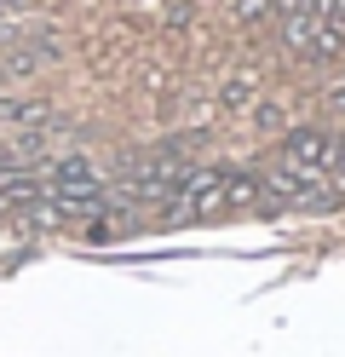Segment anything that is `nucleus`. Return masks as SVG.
I'll use <instances>...</instances> for the list:
<instances>
[{
	"mask_svg": "<svg viewBox=\"0 0 345 357\" xmlns=\"http://www.w3.org/2000/svg\"><path fill=\"white\" fill-rule=\"evenodd\" d=\"M334 155H339V139H334L328 127H288V132H282V167H299V173H322V178H328Z\"/></svg>",
	"mask_w": 345,
	"mask_h": 357,
	"instance_id": "3",
	"label": "nucleus"
},
{
	"mask_svg": "<svg viewBox=\"0 0 345 357\" xmlns=\"http://www.w3.org/2000/svg\"><path fill=\"white\" fill-rule=\"evenodd\" d=\"M305 6H316V0H305Z\"/></svg>",
	"mask_w": 345,
	"mask_h": 357,
	"instance_id": "9",
	"label": "nucleus"
},
{
	"mask_svg": "<svg viewBox=\"0 0 345 357\" xmlns=\"http://www.w3.org/2000/svg\"><path fill=\"white\" fill-rule=\"evenodd\" d=\"M207 213H224V173L184 167V178L167 190V219H207Z\"/></svg>",
	"mask_w": 345,
	"mask_h": 357,
	"instance_id": "2",
	"label": "nucleus"
},
{
	"mask_svg": "<svg viewBox=\"0 0 345 357\" xmlns=\"http://www.w3.org/2000/svg\"><path fill=\"white\" fill-rule=\"evenodd\" d=\"M276 35H282V47L299 52V58H345V40L322 24L311 6H293V12H276Z\"/></svg>",
	"mask_w": 345,
	"mask_h": 357,
	"instance_id": "1",
	"label": "nucleus"
},
{
	"mask_svg": "<svg viewBox=\"0 0 345 357\" xmlns=\"http://www.w3.org/2000/svg\"><path fill=\"white\" fill-rule=\"evenodd\" d=\"M253 104H259V75H253V70H236L219 86V109H224V116H247Z\"/></svg>",
	"mask_w": 345,
	"mask_h": 357,
	"instance_id": "6",
	"label": "nucleus"
},
{
	"mask_svg": "<svg viewBox=\"0 0 345 357\" xmlns=\"http://www.w3.org/2000/svg\"><path fill=\"white\" fill-rule=\"evenodd\" d=\"M236 17L242 24H259V17H270V0H236Z\"/></svg>",
	"mask_w": 345,
	"mask_h": 357,
	"instance_id": "8",
	"label": "nucleus"
},
{
	"mask_svg": "<svg viewBox=\"0 0 345 357\" xmlns=\"http://www.w3.org/2000/svg\"><path fill=\"white\" fill-rule=\"evenodd\" d=\"M259 202V178L253 173H224V208H253Z\"/></svg>",
	"mask_w": 345,
	"mask_h": 357,
	"instance_id": "7",
	"label": "nucleus"
},
{
	"mask_svg": "<svg viewBox=\"0 0 345 357\" xmlns=\"http://www.w3.org/2000/svg\"><path fill=\"white\" fill-rule=\"evenodd\" d=\"M259 202H293V208H316V202H334L328 178L322 173H299V167H270L259 178Z\"/></svg>",
	"mask_w": 345,
	"mask_h": 357,
	"instance_id": "4",
	"label": "nucleus"
},
{
	"mask_svg": "<svg viewBox=\"0 0 345 357\" xmlns=\"http://www.w3.org/2000/svg\"><path fill=\"white\" fill-rule=\"evenodd\" d=\"M46 190H63V196H98L104 190V173L86 162V155H58V162L35 167Z\"/></svg>",
	"mask_w": 345,
	"mask_h": 357,
	"instance_id": "5",
	"label": "nucleus"
}]
</instances>
